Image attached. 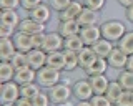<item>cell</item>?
Returning a JSON list of instances; mask_svg holds the SVG:
<instances>
[{
  "instance_id": "6da1fadb",
  "label": "cell",
  "mask_w": 133,
  "mask_h": 106,
  "mask_svg": "<svg viewBox=\"0 0 133 106\" xmlns=\"http://www.w3.org/2000/svg\"><path fill=\"white\" fill-rule=\"evenodd\" d=\"M48 96H50V101L52 104H57V106H63L70 101V98L73 96V91H72V86L68 85V81H60V83L53 85L52 88L47 89Z\"/></svg>"
},
{
  "instance_id": "7a4b0ae2",
  "label": "cell",
  "mask_w": 133,
  "mask_h": 106,
  "mask_svg": "<svg viewBox=\"0 0 133 106\" xmlns=\"http://www.w3.org/2000/svg\"><path fill=\"white\" fill-rule=\"evenodd\" d=\"M100 30H102V38H107L113 43H118L120 38L128 32L125 23L120 20H107L100 25Z\"/></svg>"
},
{
  "instance_id": "3957f363",
  "label": "cell",
  "mask_w": 133,
  "mask_h": 106,
  "mask_svg": "<svg viewBox=\"0 0 133 106\" xmlns=\"http://www.w3.org/2000/svg\"><path fill=\"white\" fill-rule=\"evenodd\" d=\"M35 81L40 85V88L48 89V88H52L53 85H57V83L62 81V71L48 66V65H45L40 70H37V80Z\"/></svg>"
},
{
  "instance_id": "277c9868",
  "label": "cell",
  "mask_w": 133,
  "mask_h": 106,
  "mask_svg": "<svg viewBox=\"0 0 133 106\" xmlns=\"http://www.w3.org/2000/svg\"><path fill=\"white\" fill-rule=\"evenodd\" d=\"M20 98V85L15 83L14 80L3 83L2 91H0V103L8 104V103H17V100Z\"/></svg>"
},
{
  "instance_id": "5b68a950",
  "label": "cell",
  "mask_w": 133,
  "mask_h": 106,
  "mask_svg": "<svg viewBox=\"0 0 133 106\" xmlns=\"http://www.w3.org/2000/svg\"><path fill=\"white\" fill-rule=\"evenodd\" d=\"M42 50L45 53L63 50V36L58 32H45V40L43 45H42Z\"/></svg>"
},
{
  "instance_id": "8992f818",
  "label": "cell",
  "mask_w": 133,
  "mask_h": 106,
  "mask_svg": "<svg viewBox=\"0 0 133 106\" xmlns=\"http://www.w3.org/2000/svg\"><path fill=\"white\" fill-rule=\"evenodd\" d=\"M72 91H73V98H77V101L91 100V96H93V89H91V85H90L88 78L77 80L72 86Z\"/></svg>"
},
{
  "instance_id": "52a82bcc",
  "label": "cell",
  "mask_w": 133,
  "mask_h": 106,
  "mask_svg": "<svg viewBox=\"0 0 133 106\" xmlns=\"http://www.w3.org/2000/svg\"><path fill=\"white\" fill-rule=\"evenodd\" d=\"M17 30L23 32V33H27V35H37V33H45L47 25H45V23L37 22V20H33L30 17H27V18L20 20V25H18Z\"/></svg>"
},
{
  "instance_id": "ba28073f",
  "label": "cell",
  "mask_w": 133,
  "mask_h": 106,
  "mask_svg": "<svg viewBox=\"0 0 133 106\" xmlns=\"http://www.w3.org/2000/svg\"><path fill=\"white\" fill-rule=\"evenodd\" d=\"M107 62H108V66L110 68H115V70H125L127 66V62H128V55L125 51H122L118 47H115L111 53L107 56Z\"/></svg>"
},
{
  "instance_id": "9c48e42d",
  "label": "cell",
  "mask_w": 133,
  "mask_h": 106,
  "mask_svg": "<svg viewBox=\"0 0 133 106\" xmlns=\"http://www.w3.org/2000/svg\"><path fill=\"white\" fill-rule=\"evenodd\" d=\"M80 36L85 43V47H91L93 43H97L102 38V30L98 25H88V27H82Z\"/></svg>"
},
{
  "instance_id": "30bf717a",
  "label": "cell",
  "mask_w": 133,
  "mask_h": 106,
  "mask_svg": "<svg viewBox=\"0 0 133 106\" xmlns=\"http://www.w3.org/2000/svg\"><path fill=\"white\" fill-rule=\"evenodd\" d=\"M27 62L28 66L33 68V70H40L42 66L47 65V53H45L42 48H33L27 53Z\"/></svg>"
},
{
  "instance_id": "8fae6325",
  "label": "cell",
  "mask_w": 133,
  "mask_h": 106,
  "mask_svg": "<svg viewBox=\"0 0 133 106\" xmlns=\"http://www.w3.org/2000/svg\"><path fill=\"white\" fill-rule=\"evenodd\" d=\"M35 80H37V70L30 68L28 65L15 70L14 81H15V83H18L20 86H22V85H27V83H33Z\"/></svg>"
},
{
  "instance_id": "7c38bea8",
  "label": "cell",
  "mask_w": 133,
  "mask_h": 106,
  "mask_svg": "<svg viewBox=\"0 0 133 106\" xmlns=\"http://www.w3.org/2000/svg\"><path fill=\"white\" fill-rule=\"evenodd\" d=\"M83 2H78V0H73L72 3H70L68 7H66L65 10L58 12V20L60 22H66V20H77L78 15H80V12L83 10Z\"/></svg>"
},
{
  "instance_id": "4fadbf2b",
  "label": "cell",
  "mask_w": 133,
  "mask_h": 106,
  "mask_svg": "<svg viewBox=\"0 0 133 106\" xmlns=\"http://www.w3.org/2000/svg\"><path fill=\"white\" fill-rule=\"evenodd\" d=\"M14 40V45L17 48V51H23V53H28L30 50H33V43H32V35H27L23 32H15V35L12 36Z\"/></svg>"
},
{
  "instance_id": "5bb4252c",
  "label": "cell",
  "mask_w": 133,
  "mask_h": 106,
  "mask_svg": "<svg viewBox=\"0 0 133 106\" xmlns=\"http://www.w3.org/2000/svg\"><path fill=\"white\" fill-rule=\"evenodd\" d=\"M28 17L47 25V23L50 22V18H52V7L47 5V3H40L38 7H35L33 10L28 12Z\"/></svg>"
},
{
  "instance_id": "9a60e30c",
  "label": "cell",
  "mask_w": 133,
  "mask_h": 106,
  "mask_svg": "<svg viewBox=\"0 0 133 106\" xmlns=\"http://www.w3.org/2000/svg\"><path fill=\"white\" fill-rule=\"evenodd\" d=\"M98 20H100V12L91 10L88 7H83L77 22L80 23V27H88V25H98Z\"/></svg>"
},
{
  "instance_id": "2e32d148",
  "label": "cell",
  "mask_w": 133,
  "mask_h": 106,
  "mask_svg": "<svg viewBox=\"0 0 133 106\" xmlns=\"http://www.w3.org/2000/svg\"><path fill=\"white\" fill-rule=\"evenodd\" d=\"M88 81L91 85V89H93V95H105L108 85H110V80L107 78V75L88 76Z\"/></svg>"
},
{
  "instance_id": "e0dca14e",
  "label": "cell",
  "mask_w": 133,
  "mask_h": 106,
  "mask_svg": "<svg viewBox=\"0 0 133 106\" xmlns=\"http://www.w3.org/2000/svg\"><path fill=\"white\" fill-rule=\"evenodd\" d=\"M82 30L80 23L77 22V20H66V22H60L58 23V28L57 32L60 33L63 38H66V36H72V35H78Z\"/></svg>"
},
{
  "instance_id": "ac0fdd59",
  "label": "cell",
  "mask_w": 133,
  "mask_h": 106,
  "mask_svg": "<svg viewBox=\"0 0 133 106\" xmlns=\"http://www.w3.org/2000/svg\"><path fill=\"white\" fill-rule=\"evenodd\" d=\"M77 55H78V68H82V70H87V68L98 58L91 47H83Z\"/></svg>"
},
{
  "instance_id": "d6986e66",
  "label": "cell",
  "mask_w": 133,
  "mask_h": 106,
  "mask_svg": "<svg viewBox=\"0 0 133 106\" xmlns=\"http://www.w3.org/2000/svg\"><path fill=\"white\" fill-rule=\"evenodd\" d=\"M17 48L12 38H0V60L2 62H10L12 56L15 55Z\"/></svg>"
},
{
  "instance_id": "ffe728a7",
  "label": "cell",
  "mask_w": 133,
  "mask_h": 106,
  "mask_svg": "<svg viewBox=\"0 0 133 106\" xmlns=\"http://www.w3.org/2000/svg\"><path fill=\"white\" fill-rule=\"evenodd\" d=\"M91 48H93V51H95L97 56H100V58H107V56L111 53V50L115 48V43L110 42V40H107V38H100L97 43L91 45Z\"/></svg>"
},
{
  "instance_id": "44dd1931",
  "label": "cell",
  "mask_w": 133,
  "mask_h": 106,
  "mask_svg": "<svg viewBox=\"0 0 133 106\" xmlns=\"http://www.w3.org/2000/svg\"><path fill=\"white\" fill-rule=\"evenodd\" d=\"M107 68H108L107 58H100V56H98V58L95 60V62L91 63L87 70H83V71L87 73V76H95V75H105Z\"/></svg>"
},
{
  "instance_id": "7402d4cb",
  "label": "cell",
  "mask_w": 133,
  "mask_h": 106,
  "mask_svg": "<svg viewBox=\"0 0 133 106\" xmlns=\"http://www.w3.org/2000/svg\"><path fill=\"white\" fill-rule=\"evenodd\" d=\"M20 15L17 10H2V17H0V23H5V25L12 27V28H18L20 25Z\"/></svg>"
},
{
  "instance_id": "603a6c76",
  "label": "cell",
  "mask_w": 133,
  "mask_h": 106,
  "mask_svg": "<svg viewBox=\"0 0 133 106\" xmlns=\"http://www.w3.org/2000/svg\"><path fill=\"white\" fill-rule=\"evenodd\" d=\"M47 65L55 70H60L63 71L65 70V60H63V50L60 51H52V53H47Z\"/></svg>"
},
{
  "instance_id": "cb8c5ba5",
  "label": "cell",
  "mask_w": 133,
  "mask_h": 106,
  "mask_svg": "<svg viewBox=\"0 0 133 106\" xmlns=\"http://www.w3.org/2000/svg\"><path fill=\"white\" fill-rule=\"evenodd\" d=\"M83 47H85V43H83L80 33L63 38V50H70V51H77V53H78Z\"/></svg>"
},
{
  "instance_id": "d4e9b609",
  "label": "cell",
  "mask_w": 133,
  "mask_h": 106,
  "mask_svg": "<svg viewBox=\"0 0 133 106\" xmlns=\"http://www.w3.org/2000/svg\"><path fill=\"white\" fill-rule=\"evenodd\" d=\"M116 81L122 85L123 89L127 91H133V71L130 70H122L116 76Z\"/></svg>"
},
{
  "instance_id": "484cf974",
  "label": "cell",
  "mask_w": 133,
  "mask_h": 106,
  "mask_svg": "<svg viewBox=\"0 0 133 106\" xmlns=\"http://www.w3.org/2000/svg\"><path fill=\"white\" fill-rule=\"evenodd\" d=\"M40 91H42V88H40V85L37 83V81L27 83V85H22V86H20V96L27 98V100H32V98L37 96Z\"/></svg>"
},
{
  "instance_id": "4316f807",
  "label": "cell",
  "mask_w": 133,
  "mask_h": 106,
  "mask_svg": "<svg viewBox=\"0 0 133 106\" xmlns=\"http://www.w3.org/2000/svg\"><path fill=\"white\" fill-rule=\"evenodd\" d=\"M63 60H65V70L63 71H75L78 68V55H77V51L63 50Z\"/></svg>"
},
{
  "instance_id": "83f0119b",
  "label": "cell",
  "mask_w": 133,
  "mask_h": 106,
  "mask_svg": "<svg viewBox=\"0 0 133 106\" xmlns=\"http://www.w3.org/2000/svg\"><path fill=\"white\" fill-rule=\"evenodd\" d=\"M15 75V68L10 62H0V81L2 83H7V81H12Z\"/></svg>"
},
{
  "instance_id": "f1b7e54d",
  "label": "cell",
  "mask_w": 133,
  "mask_h": 106,
  "mask_svg": "<svg viewBox=\"0 0 133 106\" xmlns=\"http://www.w3.org/2000/svg\"><path fill=\"white\" fill-rule=\"evenodd\" d=\"M123 93V88H122V85L118 83V81H110V85H108V88H107V93H105V96L108 98V100L111 101V103H116V100L120 98V95Z\"/></svg>"
},
{
  "instance_id": "f546056e",
  "label": "cell",
  "mask_w": 133,
  "mask_h": 106,
  "mask_svg": "<svg viewBox=\"0 0 133 106\" xmlns=\"http://www.w3.org/2000/svg\"><path fill=\"white\" fill-rule=\"evenodd\" d=\"M116 47L122 51H125L127 55H133V32H127V33L120 38V42H118Z\"/></svg>"
},
{
  "instance_id": "4dcf8cb0",
  "label": "cell",
  "mask_w": 133,
  "mask_h": 106,
  "mask_svg": "<svg viewBox=\"0 0 133 106\" xmlns=\"http://www.w3.org/2000/svg\"><path fill=\"white\" fill-rule=\"evenodd\" d=\"M32 104L33 106H52V101H50V96L47 91H40L37 96L32 98Z\"/></svg>"
},
{
  "instance_id": "1f68e13d",
  "label": "cell",
  "mask_w": 133,
  "mask_h": 106,
  "mask_svg": "<svg viewBox=\"0 0 133 106\" xmlns=\"http://www.w3.org/2000/svg\"><path fill=\"white\" fill-rule=\"evenodd\" d=\"M10 63L14 65V68L17 70V68H22V66H27L28 62H27V53L23 51H15V55L12 56Z\"/></svg>"
},
{
  "instance_id": "d6a6232c",
  "label": "cell",
  "mask_w": 133,
  "mask_h": 106,
  "mask_svg": "<svg viewBox=\"0 0 133 106\" xmlns=\"http://www.w3.org/2000/svg\"><path fill=\"white\" fill-rule=\"evenodd\" d=\"M113 106H133V91L123 89V93L120 95V98L116 100V103Z\"/></svg>"
},
{
  "instance_id": "836d02e7",
  "label": "cell",
  "mask_w": 133,
  "mask_h": 106,
  "mask_svg": "<svg viewBox=\"0 0 133 106\" xmlns=\"http://www.w3.org/2000/svg\"><path fill=\"white\" fill-rule=\"evenodd\" d=\"M90 103L93 106H113V103H111L105 95H93L91 100H90Z\"/></svg>"
},
{
  "instance_id": "e575fe53",
  "label": "cell",
  "mask_w": 133,
  "mask_h": 106,
  "mask_svg": "<svg viewBox=\"0 0 133 106\" xmlns=\"http://www.w3.org/2000/svg\"><path fill=\"white\" fill-rule=\"evenodd\" d=\"M72 2H73V0H48V5L52 7V10L62 12V10H65Z\"/></svg>"
},
{
  "instance_id": "d590c367",
  "label": "cell",
  "mask_w": 133,
  "mask_h": 106,
  "mask_svg": "<svg viewBox=\"0 0 133 106\" xmlns=\"http://www.w3.org/2000/svg\"><path fill=\"white\" fill-rule=\"evenodd\" d=\"M105 2H107V0H83V5L88 7V9H91V10L100 12L103 7H105Z\"/></svg>"
},
{
  "instance_id": "8d00e7d4",
  "label": "cell",
  "mask_w": 133,
  "mask_h": 106,
  "mask_svg": "<svg viewBox=\"0 0 133 106\" xmlns=\"http://www.w3.org/2000/svg\"><path fill=\"white\" fill-rule=\"evenodd\" d=\"M20 7V0H0L2 10H17Z\"/></svg>"
},
{
  "instance_id": "74e56055",
  "label": "cell",
  "mask_w": 133,
  "mask_h": 106,
  "mask_svg": "<svg viewBox=\"0 0 133 106\" xmlns=\"http://www.w3.org/2000/svg\"><path fill=\"white\" fill-rule=\"evenodd\" d=\"M40 3H43V0H20V7H22L25 12L33 10L35 7H38Z\"/></svg>"
},
{
  "instance_id": "f35d334b",
  "label": "cell",
  "mask_w": 133,
  "mask_h": 106,
  "mask_svg": "<svg viewBox=\"0 0 133 106\" xmlns=\"http://www.w3.org/2000/svg\"><path fill=\"white\" fill-rule=\"evenodd\" d=\"M15 28L5 25V23H0V38H12L15 35Z\"/></svg>"
},
{
  "instance_id": "ab89813d",
  "label": "cell",
  "mask_w": 133,
  "mask_h": 106,
  "mask_svg": "<svg viewBox=\"0 0 133 106\" xmlns=\"http://www.w3.org/2000/svg\"><path fill=\"white\" fill-rule=\"evenodd\" d=\"M43 40H45V33H37V35H32V43H33V48H42V45H43Z\"/></svg>"
},
{
  "instance_id": "60d3db41",
  "label": "cell",
  "mask_w": 133,
  "mask_h": 106,
  "mask_svg": "<svg viewBox=\"0 0 133 106\" xmlns=\"http://www.w3.org/2000/svg\"><path fill=\"white\" fill-rule=\"evenodd\" d=\"M15 106H33V104H32V100H27V98H22V96H20L18 100H17Z\"/></svg>"
},
{
  "instance_id": "b9f144b4",
  "label": "cell",
  "mask_w": 133,
  "mask_h": 106,
  "mask_svg": "<svg viewBox=\"0 0 133 106\" xmlns=\"http://www.w3.org/2000/svg\"><path fill=\"white\" fill-rule=\"evenodd\" d=\"M125 15H127V20H128V22H131V23H133V5L127 9V12H125Z\"/></svg>"
},
{
  "instance_id": "7bdbcfd3",
  "label": "cell",
  "mask_w": 133,
  "mask_h": 106,
  "mask_svg": "<svg viewBox=\"0 0 133 106\" xmlns=\"http://www.w3.org/2000/svg\"><path fill=\"white\" fill-rule=\"evenodd\" d=\"M125 70L133 71V55H128V62H127V66H125Z\"/></svg>"
},
{
  "instance_id": "ee69618b",
  "label": "cell",
  "mask_w": 133,
  "mask_h": 106,
  "mask_svg": "<svg viewBox=\"0 0 133 106\" xmlns=\"http://www.w3.org/2000/svg\"><path fill=\"white\" fill-rule=\"evenodd\" d=\"M118 3L122 7H125V9H128V7L133 5V0H118Z\"/></svg>"
},
{
  "instance_id": "f6af8a7d",
  "label": "cell",
  "mask_w": 133,
  "mask_h": 106,
  "mask_svg": "<svg viewBox=\"0 0 133 106\" xmlns=\"http://www.w3.org/2000/svg\"><path fill=\"white\" fill-rule=\"evenodd\" d=\"M75 106H93V104L90 103V100H85V101H77Z\"/></svg>"
},
{
  "instance_id": "bcb514c9",
  "label": "cell",
  "mask_w": 133,
  "mask_h": 106,
  "mask_svg": "<svg viewBox=\"0 0 133 106\" xmlns=\"http://www.w3.org/2000/svg\"><path fill=\"white\" fill-rule=\"evenodd\" d=\"M2 106H15L14 103H8V104H2Z\"/></svg>"
},
{
  "instance_id": "7dc6e473",
  "label": "cell",
  "mask_w": 133,
  "mask_h": 106,
  "mask_svg": "<svg viewBox=\"0 0 133 106\" xmlns=\"http://www.w3.org/2000/svg\"><path fill=\"white\" fill-rule=\"evenodd\" d=\"M2 86H3V83H2V81H0V91H2Z\"/></svg>"
},
{
  "instance_id": "c3c4849f",
  "label": "cell",
  "mask_w": 133,
  "mask_h": 106,
  "mask_svg": "<svg viewBox=\"0 0 133 106\" xmlns=\"http://www.w3.org/2000/svg\"><path fill=\"white\" fill-rule=\"evenodd\" d=\"M0 17H2V9H0Z\"/></svg>"
},
{
  "instance_id": "681fc988",
  "label": "cell",
  "mask_w": 133,
  "mask_h": 106,
  "mask_svg": "<svg viewBox=\"0 0 133 106\" xmlns=\"http://www.w3.org/2000/svg\"><path fill=\"white\" fill-rule=\"evenodd\" d=\"M0 106H2V103H0Z\"/></svg>"
},
{
  "instance_id": "f907efd6",
  "label": "cell",
  "mask_w": 133,
  "mask_h": 106,
  "mask_svg": "<svg viewBox=\"0 0 133 106\" xmlns=\"http://www.w3.org/2000/svg\"><path fill=\"white\" fill-rule=\"evenodd\" d=\"M0 62H2V60H0Z\"/></svg>"
}]
</instances>
